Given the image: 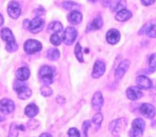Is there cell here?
I'll use <instances>...</instances> for the list:
<instances>
[{
  "instance_id": "obj_1",
  "label": "cell",
  "mask_w": 156,
  "mask_h": 137,
  "mask_svg": "<svg viewBox=\"0 0 156 137\" xmlns=\"http://www.w3.org/2000/svg\"><path fill=\"white\" fill-rule=\"evenodd\" d=\"M1 38L6 42L5 49L7 52L12 53L17 50L18 45L15 42V37L12 32L9 28H3L0 32Z\"/></svg>"
},
{
  "instance_id": "obj_2",
  "label": "cell",
  "mask_w": 156,
  "mask_h": 137,
  "mask_svg": "<svg viewBox=\"0 0 156 137\" xmlns=\"http://www.w3.org/2000/svg\"><path fill=\"white\" fill-rule=\"evenodd\" d=\"M127 120L125 118H120L112 121L108 126V130L113 136H119L126 129Z\"/></svg>"
},
{
  "instance_id": "obj_3",
  "label": "cell",
  "mask_w": 156,
  "mask_h": 137,
  "mask_svg": "<svg viewBox=\"0 0 156 137\" xmlns=\"http://www.w3.org/2000/svg\"><path fill=\"white\" fill-rule=\"evenodd\" d=\"M13 88L18 98L21 99H27L30 97L32 90L27 86L23 81L17 80L13 85Z\"/></svg>"
},
{
  "instance_id": "obj_4",
  "label": "cell",
  "mask_w": 156,
  "mask_h": 137,
  "mask_svg": "<svg viewBox=\"0 0 156 137\" xmlns=\"http://www.w3.org/2000/svg\"><path fill=\"white\" fill-rule=\"evenodd\" d=\"M39 75L42 82L46 85L52 83L54 80V70L51 66L45 65L40 70Z\"/></svg>"
},
{
  "instance_id": "obj_5",
  "label": "cell",
  "mask_w": 156,
  "mask_h": 137,
  "mask_svg": "<svg viewBox=\"0 0 156 137\" xmlns=\"http://www.w3.org/2000/svg\"><path fill=\"white\" fill-rule=\"evenodd\" d=\"M145 127V122L141 118H136L132 122V127L129 131V136L133 137L141 136Z\"/></svg>"
},
{
  "instance_id": "obj_6",
  "label": "cell",
  "mask_w": 156,
  "mask_h": 137,
  "mask_svg": "<svg viewBox=\"0 0 156 137\" xmlns=\"http://www.w3.org/2000/svg\"><path fill=\"white\" fill-rule=\"evenodd\" d=\"M42 49V44L36 39H30L27 40L24 44V50L27 54H34Z\"/></svg>"
},
{
  "instance_id": "obj_7",
  "label": "cell",
  "mask_w": 156,
  "mask_h": 137,
  "mask_svg": "<svg viewBox=\"0 0 156 137\" xmlns=\"http://www.w3.org/2000/svg\"><path fill=\"white\" fill-rule=\"evenodd\" d=\"M76 30L73 27H68L62 35V40L65 44L70 45L73 44L77 37Z\"/></svg>"
},
{
  "instance_id": "obj_8",
  "label": "cell",
  "mask_w": 156,
  "mask_h": 137,
  "mask_svg": "<svg viewBox=\"0 0 156 137\" xmlns=\"http://www.w3.org/2000/svg\"><path fill=\"white\" fill-rule=\"evenodd\" d=\"M44 26V20L39 16L34 18L29 22L28 29L32 33H37L42 30Z\"/></svg>"
},
{
  "instance_id": "obj_9",
  "label": "cell",
  "mask_w": 156,
  "mask_h": 137,
  "mask_svg": "<svg viewBox=\"0 0 156 137\" xmlns=\"http://www.w3.org/2000/svg\"><path fill=\"white\" fill-rule=\"evenodd\" d=\"M21 8L18 2L15 1H10L7 6V13L12 19H17L21 15Z\"/></svg>"
},
{
  "instance_id": "obj_10",
  "label": "cell",
  "mask_w": 156,
  "mask_h": 137,
  "mask_svg": "<svg viewBox=\"0 0 156 137\" xmlns=\"http://www.w3.org/2000/svg\"><path fill=\"white\" fill-rule=\"evenodd\" d=\"M15 110V104L10 99L4 98L0 101V111L5 115H8L13 112Z\"/></svg>"
},
{
  "instance_id": "obj_11",
  "label": "cell",
  "mask_w": 156,
  "mask_h": 137,
  "mask_svg": "<svg viewBox=\"0 0 156 137\" xmlns=\"http://www.w3.org/2000/svg\"><path fill=\"white\" fill-rule=\"evenodd\" d=\"M130 64V62L128 59H124L119 63L115 73V78L116 80L118 81L123 77L124 74L128 70Z\"/></svg>"
},
{
  "instance_id": "obj_12",
  "label": "cell",
  "mask_w": 156,
  "mask_h": 137,
  "mask_svg": "<svg viewBox=\"0 0 156 137\" xmlns=\"http://www.w3.org/2000/svg\"><path fill=\"white\" fill-rule=\"evenodd\" d=\"M140 113L147 119H152L155 115V107L149 103H143L140 108Z\"/></svg>"
},
{
  "instance_id": "obj_13",
  "label": "cell",
  "mask_w": 156,
  "mask_h": 137,
  "mask_svg": "<svg viewBox=\"0 0 156 137\" xmlns=\"http://www.w3.org/2000/svg\"><path fill=\"white\" fill-rule=\"evenodd\" d=\"M105 72V64L102 61L98 60L94 64L91 76L95 79L99 78L104 74Z\"/></svg>"
},
{
  "instance_id": "obj_14",
  "label": "cell",
  "mask_w": 156,
  "mask_h": 137,
  "mask_svg": "<svg viewBox=\"0 0 156 137\" xmlns=\"http://www.w3.org/2000/svg\"><path fill=\"white\" fill-rule=\"evenodd\" d=\"M104 104V98L101 92H96L93 95L91 100V105L93 109L97 112H99L101 110Z\"/></svg>"
},
{
  "instance_id": "obj_15",
  "label": "cell",
  "mask_w": 156,
  "mask_h": 137,
  "mask_svg": "<svg viewBox=\"0 0 156 137\" xmlns=\"http://www.w3.org/2000/svg\"><path fill=\"white\" fill-rule=\"evenodd\" d=\"M141 90V89H140L138 86L129 87L126 90V95L127 98L132 101L138 100L140 99L143 96V93Z\"/></svg>"
},
{
  "instance_id": "obj_16",
  "label": "cell",
  "mask_w": 156,
  "mask_h": 137,
  "mask_svg": "<svg viewBox=\"0 0 156 137\" xmlns=\"http://www.w3.org/2000/svg\"><path fill=\"white\" fill-rule=\"evenodd\" d=\"M121 38L119 32L115 28L110 29L106 34V40L108 43L110 44H116L118 43Z\"/></svg>"
},
{
  "instance_id": "obj_17",
  "label": "cell",
  "mask_w": 156,
  "mask_h": 137,
  "mask_svg": "<svg viewBox=\"0 0 156 137\" xmlns=\"http://www.w3.org/2000/svg\"><path fill=\"white\" fill-rule=\"evenodd\" d=\"M137 86L142 90H147L152 87V82L151 79L146 76L140 75L136 78Z\"/></svg>"
},
{
  "instance_id": "obj_18",
  "label": "cell",
  "mask_w": 156,
  "mask_h": 137,
  "mask_svg": "<svg viewBox=\"0 0 156 137\" xmlns=\"http://www.w3.org/2000/svg\"><path fill=\"white\" fill-rule=\"evenodd\" d=\"M145 33L149 37L156 38V25L154 24H147L143 26L139 32V34Z\"/></svg>"
},
{
  "instance_id": "obj_19",
  "label": "cell",
  "mask_w": 156,
  "mask_h": 137,
  "mask_svg": "<svg viewBox=\"0 0 156 137\" xmlns=\"http://www.w3.org/2000/svg\"><path fill=\"white\" fill-rule=\"evenodd\" d=\"M68 20L72 24H78L82 20V15L78 10L71 11L68 15Z\"/></svg>"
},
{
  "instance_id": "obj_20",
  "label": "cell",
  "mask_w": 156,
  "mask_h": 137,
  "mask_svg": "<svg viewBox=\"0 0 156 137\" xmlns=\"http://www.w3.org/2000/svg\"><path fill=\"white\" fill-rule=\"evenodd\" d=\"M132 16V13L126 8H124L117 12L115 19L120 22H124L129 20Z\"/></svg>"
},
{
  "instance_id": "obj_21",
  "label": "cell",
  "mask_w": 156,
  "mask_h": 137,
  "mask_svg": "<svg viewBox=\"0 0 156 137\" xmlns=\"http://www.w3.org/2000/svg\"><path fill=\"white\" fill-rule=\"evenodd\" d=\"M103 25L102 19L100 16L95 18L87 26V31L97 30L100 29Z\"/></svg>"
},
{
  "instance_id": "obj_22",
  "label": "cell",
  "mask_w": 156,
  "mask_h": 137,
  "mask_svg": "<svg viewBox=\"0 0 156 137\" xmlns=\"http://www.w3.org/2000/svg\"><path fill=\"white\" fill-rule=\"evenodd\" d=\"M30 73L28 68L23 67L19 68L16 72V76L18 80L26 81L30 76Z\"/></svg>"
},
{
  "instance_id": "obj_23",
  "label": "cell",
  "mask_w": 156,
  "mask_h": 137,
  "mask_svg": "<svg viewBox=\"0 0 156 137\" xmlns=\"http://www.w3.org/2000/svg\"><path fill=\"white\" fill-rule=\"evenodd\" d=\"M38 107L37 105L33 103H30L28 104L24 109L25 115L29 118H33L38 113Z\"/></svg>"
},
{
  "instance_id": "obj_24",
  "label": "cell",
  "mask_w": 156,
  "mask_h": 137,
  "mask_svg": "<svg viewBox=\"0 0 156 137\" xmlns=\"http://www.w3.org/2000/svg\"><path fill=\"white\" fill-rule=\"evenodd\" d=\"M63 29V25L58 21H53L51 22L48 27V32L52 33H57L60 32Z\"/></svg>"
},
{
  "instance_id": "obj_25",
  "label": "cell",
  "mask_w": 156,
  "mask_h": 137,
  "mask_svg": "<svg viewBox=\"0 0 156 137\" xmlns=\"http://www.w3.org/2000/svg\"><path fill=\"white\" fill-rule=\"evenodd\" d=\"M25 127L23 125H18L16 123H12L10 130H9V136H16L18 135V131H24Z\"/></svg>"
},
{
  "instance_id": "obj_26",
  "label": "cell",
  "mask_w": 156,
  "mask_h": 137,
  "mask_svg": "<svg viewBox=\"0 0 156 137\" xmlns=\"http://www.w3.org/2000/svg\"><path fill=\"white\" fill-rule=\"evenodd\" d=\"M127 5L125 0H117L113 3L111 4V10L114 12H119L126 8Z\"/></svg>"
},
{
  "instance_id": "obj_27",
  "label": "cell",
  "mask_w": 156,
  "mask_h": 137,
  "mask_svg": "<svg viewBox=\"0 0 156 137\" xmlns=\"http://www.w3.org/2000/svg\"><path fill=\"white\" fill-rule=\"evenodd\" d=\"M62 7L66 10L69 11H74V10H78L80 8L79 5L72 1H64L62 4Z\"/></svg>"
},
{
  "instance_id": "obj_28",
  "label": "cell",
  "mask_w": 156,
  "mask_h": 137,
  "mask_svg": "<svg viewBox=\"0 0 156 137\" xmlns=\"http://www.w3.org/2000/svg\"><path fill=\"white\" fill-rule=\"evenodd\" d=\"M92 122L94 124L96 130H99L101 127V124L103 121V115L102 113L98 112L96 113L92 118Z\"/></svg>"
},
{
  "instance_id": "obj_29",
  "label": "cell",
  "mask_w": 156,
  "mask_h": 137,
  "mask_svg": "<svg viewBox=\"0 0 156 137\" xmlns=\"http://www.w3.org/2000/svg\"><path fill=\"white\" fill-rule=\"evenodd\" d=\"M60 56V51L57 48H50L47 53V57L51 61L57 60Z\"/></svg>"
},
{
  "instance_id": "obj_30",
  "label": "cell",
  "mask_w": 156,
  "mask_h": 137,
  "mask_svg": "<svg viewBox=\"0 0 156 137\" xmlns=\"http://www.w3.org/2000/svg\"><path fill=\"white\" fill-rule=\"evenodd\" d=\"M156 71V53H152L149 58L148 72L154 73Z\"/></svg>"
},
{
  "instance_id": "obj_31",
  "label": "cell",
  "mask_w": 156,
  "mask_h": 137,
  "mask_svg": "<svg viewBox=\"0 0 156 137\" xmlns=\"http://www.w3.org/2000/svg\"><path fill=\"white\" fill-rule=\"evenodd\" d=\"M74 54L77 58V59L80 62H83V57L82 53V47L79 44V42H77L74 48Z\"/></svg>"
},
{
  "instance_id": "obj_32",
  "label": "cell",
  "mask_w": 156,
  "mask_h": 137,
  "mask_svg": "<svg viewBox=\"0 0 156 137\" xmlns=\"http://www.w3.org/2000/svg\"><path fill=\"white\" fill-rule=\"evenodd\" d=\"M62 39L57 33H52L50 37V41L54 45H59L62 43Z\"/></svg>"
},
{
  "instance_id": "obj_33",
  "label": "cell",
  "mask_w": 156,
  "mask_h": 137,
  "mask_svg": "<svg viewBox=\"0 0 156 137\" xmlns=\"http://www.w3.org/2000/svg\"><path fill=\"white\" fill-rule=\"evenodd\" d=\"M40 93L43 96H50L52 95V89L49 87V86L44 85V86H42L40 88Z\"/></svg>"
},
{
  "instance_id": "obj_34",
  "label": "cell",
  "mask_w": 156,
  "mask_h": 137,
  "mask_svg": "<svg viewBox=\"0 0 156 137\" xmlns=\"http://www.w3.org/2000/svg\"><path fill=\"white\" fill-rule=\"evenodd\" d=\"M68 135L69 136H71V137H79L80 136V133L79 130L75 128V127H73L71 128L68 130Z\"/></svg>"
},
{
  "instance_id": "obj_35",
  "label": "cell",
  "mask_w": 156,
  "mask_h": 137,
  "mask_svg": "<svg viewBox=\"0 0 156 137\" xmlns=\"http://www.w3.org/2000/svg\"><path fill=\"white\" fill-rule=\"evenodd\" d=\"M91 127V122L88 120L85 121L82 124V132L85 136H88V130Z\"/></svg>"
},
{
  "instance_id": "obj_36",
  "label": "cell",
  "mask_w": 156,
  "mask_h": 137,
  "mask_svg": "<svg viewBox=\"0 0 156 137\" xmlns=\"http://www.w3.org/2000/svg\"><path fill=\"white\" fill-rule=\"evenodd\" d=\"M27 127L32 130L36 129L40 125V123L35 119H30L27 124Z\"/></svg>"
},
{
  "instance_id": "obj_37",
  "label": "cell",
  "mask_w": 156,
  "mask_h": 137,
  "mask_svg": "<svg viewBox=\"0 0 156 137\" xmlns=\"http://www.w3.org/2000/svg\"><path fill=\"white\" fill-rule=\"evenodd\" d=\"M155 0H141V2L143 5L149 6L153 4Z\"/></svg>"
},
{
  "instance_id": "obj_38",
  "label": "cell",
  "mask_w": 156,
  "mask_h": 137,
  "mask_svg": "<svg viewBox=\"0 0 156 137\" xmlns=\"http://www.w3.org/2000/svg\"><path fill=\"white\" fill-rule=\"evenodd\" d=\"M151 96L154 101H156V87L153 88L151 91Z\"/></svg>"
},
{
  "instance_id": "obj_39",
  "label": "cell",
  "mask_w": 156,
  "mask_h": 137,
  "mask_svg": "<svg viewBox=\"0 0 156 137\" xmlns=\"http://www.w3.org/2000/svg\"><path fill=\"white\" fill-rule=\"evenodd\" d=\"M112 3V0H102V4L104 7H107L110 6Z\"/></svg>"
},
{
  "instance_id": "obj_40",
  "label": "cell",
  "mask_w": 156,
  "mask_h": 137,
  "mask_svg": "<svg viewBox=\"0 0 156 137\" xmlns=\"http://www.w3.org/2000/svg\"><path fill=\"white\" fill-rule=\"evenodd\" d=\"M4 24V18L0 14V26H1Z\"/></svg>"
},
{
  "instance_id": "obj_41",
  "label": "cell",
  "mask_w": 156,
  "mask_h": 137,
  "mask_svg": "<svg viewBox=\"0 0 156 137\" xmlns=\"http://www.w3.org/2000/svg\"><path fill=\"white\" fill-rule=\"evenodd\" d=\"M52 135H51L50 134H49V133H42V134H41L40 135V136H51Z\"/></svg>"
},
{
  "instance_id": "obj_42",
  "label": "cell",
  "mask_w": 156,
  "mask_h": 137,
  "mask_svg": "<svg viewBox=\"0 0 156 137\" xmlns=\"http://www.w3.org/2000/svg\"><path fill=\"white\" fill-rule=\"evenodd\" d=\"M5 119V118L4 116H2L1 115H0V122L3 121Z\"/></svg>"
},
{
  "instance_id": "obj_43",
  "label": "cell",
  "mask_w": 156,
  "mask_h": 137,
  "mask_svg": "<svg viewBox=\"0 0 156 137\" xmlns=\"http://www.w3.org/2000/svg\"><path fill=\"white\" fill-rule=\"evenodd\" d=\"M88 1H90V2H96L98 0H88Z\"/></svg>"
}]
</instances>
